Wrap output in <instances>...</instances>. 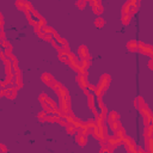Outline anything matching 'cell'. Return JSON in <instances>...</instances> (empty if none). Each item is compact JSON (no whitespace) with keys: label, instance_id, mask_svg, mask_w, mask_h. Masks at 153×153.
Segmentation results:
<instances>
[{"label":"cell","instance_id":"9c48e42d","mask_svg":"<svg viewBox=\"0 0 153 153\" xmlns=\"http://www.w3.org/2000/svg\"><path fill=\"white\" fill-rule=\"evenodd\" d=\"M127 48L129 51H137V41L131 39L127 43Z\"/></svg>","mask_w":153,"mask_h":153},{"label":"cell","instance_id":"ba28073f","mask_svg":"<svg viewBox=\"0 0 153 153\" xmlns=\"http://www.w3.org/2000/svg\"><path fill=\"white\" fill-rule=\"evenodd\" d=\"M68 57H69V51H66V50H62V49L59 50V59H60V61L67 63Z\"/></svg>","mask_w":153,"mask_h":153},{"label":"cell","instance_id":"8992f818","mask_svg":"<svg viewBox=\"0 0 153 153\" xmlns=\"http://www.w3.org/2000/svg\"><path fill=\"white\" fill-rule=\"evenodd\" d=\"M16 94H17V87H7V88H5V96L7 97V98H10V99H13L14 97H16Z\"/></svg>","mask_w":153,"mask_h":153},{"label":"cell","instance_id":"6da1fadb","mask_svg":"<svg viewBox=\"0 0 153 153\" xmlns=\"http://www.w3.org/2000/svg\"><path fill=\"white\" fill-rule=\"evenodd\" d=\"M110 80L111 79H110V75L109 74H103L102 75V78H100L97 87L94 88V93H96L97 97H102L104 94V92L108 90V87L110 85Z\"/></svg>","mask_w":153,"mask_h":153},{"label":"cell","instance_id":"3957f363","mask_svg":"<svg viewBox=\"0 0 153 153\" xmlns=\"http://www.w3.org/2000/svg\"><path fill=\"white\" fill-rule=\"evenodd\" d=\"M76 81L79 84V86L84 90L87 87L88 82H87V72L85 73H78V76H76Z\"/></svg>","mask_w":153,"mask_h":153},{"label":"cell","instance_id":"603a6c76","mask_svg":"<svg viewBox=\"0 0 153 153\" xmlns=\"http://www.w3.org/2000/svg\"><path fill=\"white\" fill-rule=\"evenodd\" d=\"M24 2H25L24 0H17V1H16V6H17L20 11H23V10H24Z\"/></svg>","mask_w":153,"mask_h":153},{"label":"cell","instance_id":"7402d4cb","mask_svg":"<svg viewBox=\"0 0 153 153\" xmlns=\"http://www.w3.org/2000/svg\"><path fill=\"white\" fill-rule=\"evenodd\" d=\"M114 134H116V135H117L118 137H121V139H122V137H123V136L126 135V131H124V129H123V128L121 127V128H120V129H117V130H116V131H115Z\"/></svg>","mask_w":153,"mask_h":153},{"label":"cell","instance_id":"ffe728a7","mask_svg":"<svg viewBox=\"0 0 153 153\" xmlns=\"http://www.w3.org/2000/svg\"><path fill=\"white\" fill-rule=\"evenodd\" d=\"M104 23H105V20H104L102 17H98V18L94 20V25H96L97 27H102V26L104 25Z\"/></svg>","mask_w":153,"mask_h":153},{"label":"cell","instance_id":"52a82bcc","mask_svg":"<svg viewBox=\"0 0 153 153\" xmlns=\"http://www.w3.org/2000/svg\"><path fill=\"white\" fill-rule=\"evenodd\" d=\"M41 78H42V81H43L44 84H47L48 86H50V84L54 81L53 75H51V74H49V73H43Z\"/></svg>","mask_w":153,"mask_h":153},{"label":"cell","instance_id":"ac0fdd59","mask_svg":"<svg viewBox=\"0 0 153 153\" xmlns=\"http://www.w3.org/2000/svg\"><path fill=\"white\" fill-rule=\"evenodd\" d=\"M130 19H131V14H122V23L124 25H128L130 23Z\"/></svg>","mask_w":153,"mask_h":153},{"label":"cell","instance_id":"277c9868","mask_svg":"<svg viewBox=\"0 0 153 153\" xmlns=\"http://www.w3.org/2000/svg\"><path fill=\"white\" fill-rule=\"evenodd\" d=\"M121 141H122V139L118 137L116 134H114L112 136L106 137V142H108V145H110L112 148H114V147H117L118 145H121Z\"/></svg>","mask_w":153,"mask_h":153},{"label":"cell","instance_id":"7c38bea8","mask_svg":"<svg viewBox=\"0 0 153 153\" xmlns=\"http://www.w3.org/2000/svg\"><path fill=\"white\" fill-rule=\"evenodd\" d=\"M75 141H76L80 146H84V145L86 143V141H87V137H86V135L78 134V135H76V137H75Z\"/></svg>","mask_w":153,"mask_h":153},{"label":"cell","instance_id":"44dd1931","mask_svg":"<svg viewBox=\"0 0 153 153\" xmlns=\"http://www.w3.org/2000/svg\"><path fill=\"white\" fill-rule=\"evenodd\" d=\"M32 10H33V7H32L31 2L25 1V2H24V10H23V11H25V12H31Z\"/></svg>","mask_w":153,"mask_h":153},{"label":"cell","instance_id":"8fae6325","mask_svg":"<svg viewBox=\"0 0 153 153\" xmlns=\"http://www.w3.org/2000/svg\"><path fill=\"white\" fill-rule=\"evenodd\" d=\"M109 126H110V129H111L114 133H115L117 129H120V128L122 127L118 120H116V121H112V122H109Z\"/></svg>","mask_w":153,"mask_h":153},{"label":"cell","instance_id":"2e32d148","mask_svg":"<svg viewBox=\"0 0 153 153\" xmlns=\"http://www.w3.org/2000/svg\"><path fill=\"white\" fill-rule=\"evenodd\" d=\"M116 120H118V114L116 111H111L109 114V116H108V121L112 122V121H116Z\"/></svg>","mask_w":153,"mask_h":153},{"label":"cell","instance_id":"484cf974","mask_svg":"<svg viewBox=\"0 0 153 153\" xmlns=\"http://www.w3.org/2000/svg\"><path fill=\"white\" fill-rule=\"evenodd\" d=\"M129 4H130V6H136V7H139V0H129L128 1Z\"/></svg>","mask_w":153,"mask_h":153},{"label":"cell","instance_id":"e0dca14e","mask_svg":"<svg viewBox=\"0 0 153 153\" xmlns=\"http://www.w3.org/2000/svg\"><path fill=\"white\" fill-rule=\"evenodd\" d=\"M41 30L43 31V33H44V35H53V33L55 32V31H54V30H53L50 26H47V25H44V26H43Z\"/></svg>","mask_w":153,"mask_h":153},{"label":"cell","instance_id":"7a4b0ae2","mask_svg":"<svg viewBox=\"0 0 153 153\" xmlns=\"http://www.w3.org/2000/svg\"><path fill=\"white\" fill-rule=\"evenodd\" d=\"M137 50L141 54L147 55L149 57H152V55H153V48H152V45L146 44V43H142V42H137Z\"/></svg>","mask_w":153,"mask_h":153},{"label":"cell","instance_id":"5bb4252c","mask_svg":"<svg viewBox=\"0 0 153 153\" xmlns=\"http://www.w3.org/2000/svg\"><path fill=\"white\" fill-rule=\"evenodd\" d=\"M152 133H153V127H152V124L146 126V128H145V136H146V137H151V136H152Z\"/></svg>","mask_w":153,"mask_h":153},{"label":"cell","instance_id":"5b68a950","mask_svg":"<svg viewBox=\"0 0 153 153\" xmlns=\"http://www.w3.org/2000/svg\"><path fill=\"white\" fill-rule=\"evenodd\" d=\"M78 55H79V57H81V59H87V60H90V54H88V50H87V48H86L85 45H80V47H79V49H78Z\"/></svg>","mask_w":153,"mask_h":153},{"label":"cell","instance_id":"d6986e66","mask_svg":"<svg viewBox=\"0 0 153 153\" xmlns=\"http://www.w3.org/2000/svg\"><path fill=\"white\" fill-rule=\"evenodd\" d=\"M129 11H130V4L127 1V2L123 5V7H122V13H123V14H130Z\"/></svg>","mask_w":153,"mask_h":153},{"label":"cell","instance_id":"f1b7e54d","mask_svg":"<svg viewBox=\"0 0 153 153\" xmlns=\"http://www.w3.org/2000/svg\"><path fill=\"white\" fill-rule=\"evenodd\" d=\"M139 1H140V0H139Z\"/></svg>","mask_w":153,"mask_h":153},{"label":"cell","instance_id":"9a60e30c","mask_svg":"<svg viewBox=\"0 0 153 153\" xmlns=\"http://www.w3.org/2000/svg\"><path fill=\"white\" fill-rule=\"evenodd\" d=\"M92 10H93V12L96 14H102L103 13V6H102V4H98L96 6H92Z\"/></svg>","mask_w":153,"mask_h":153},{"label":"cell","instance_id":"30bf717a","mask_svg":"<svg viewBox=\"0 0 153 153\" xmlns=\"http://www.w3.org/2000/svg\"><path fill=\"white\" fill-rule=\"evenodd\" d=\"M145 146H146V149L148 153H152L153 152V137H146V141H145Z\"/></svg>","mask_w":153,"mask_h":153},{"label":"cell","instance_id":"83f0119b","mask_svg":"<svg viewBox=\"0 0 153 153\" xmlns=\"http://www.w3.org/2000/svg\"><path fill=\"white\" fill-rule=\"evenodd\" d=\"M0 151H4V152H5V151H6V148H5L4 146H0Z\"/></svg>","mask_w":153,"mask_h":153},{"label":"cell","instance_id":"4316f807","mask_svg":"<svg viewBox=\"0 0 153 153\" xmlns=\"http://www.w3.org/2000/svg\"><path fill=\"white\" fill-rule=\"evenodd\" d=\"M43 39L44 41H51L53 39V35H44L43 36Z\"/></svg>","mask_w":153,"mask_h":153},{"label":"cell","instance_id":"d4e9b609","mask_svg":"<svg viewBox=\"0 0 153 153\" xmlns=\"http://www.w3.org/2000/svg\"><path fill=\"white\" fill-rule=\"evenodd\" d=\"M86 1H87V0H76V6H78L79 8H82V7L86 5Z\"/></svg>","mask_w":153,"mask_h":153},{"label":"cell","instance_id":"cb8c5ba5","mask_svg":"<svg viewBox=\"0 0 153 153\" xmlns=\"http://www.w3.org/2000/svg\"><path fill=\"white\" fill-rule=\"evenodd\" d=\"M37 117H38V120H41V121H45V117H47V111H42V112H39V114L37 115Z\"/></svg>","mask_w":153,"mask_h":153},{"label":"cell","instance_id":"4fadbf2b","mask_svg":"<svg viewBox=\"0 0 153 153\" xmlns=\"http://www.w3.org/2000/svg\"><path fill=\"white\" fill-rule=\"evenodd\" d=\"M66 128H67V133L68 134H75L76 133V128H75V126L73 123H68L66 126Z\"/></svg>","mask_w":153,"mask_h":153}]
</instances>
